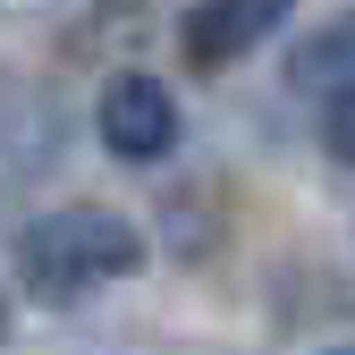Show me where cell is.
<instances>
[{"label": "cell", "instance_id": "cell-1", "mask_svg": "<svg viewBox=\"0 0 355 355\" xmlns=\"http://www.w3.org/2000/svg\"><path fill=\"white\" fill-rule=\"evenodd\" d=\"M144 271V229L127 211H102V203H60L17 229V279L42 296V304H76L110 279H136Z\"/></svg>", "mask_w": 355, "mask_h": 355}, {"label": "cell", "instance_id": "cell-2", "mask_svg": "<svg viewBox=\"0 0 355 355\" xmlns=\"http://www.w3.org/2000/svg\"><path fill=\"white\" fill-rule=\"evenodd\" d=\"M94 127H102V144H110L119 161H161V153L178 144V94H169L161 76H144V68H119V76L102 85Z\"/></svg>", "mask_w": 355, "mask_h": 355}, {"label": "cell", "instance_id": "cell-3", "mask_svg": "<svg viewBox=\"0 0 355 355\" xmlns=\"http://www.w3.org/2000/svg\"><path fill=\"white\" fill-rule=\"evenodd\" d=\"M288 9H296V0H195V9L178 17V42H187L195 68H229V60L254 51V42L279 34Z\"/></svg>", "mask_w": 355, "mask_h": 355}, {"label": "cell", "instance_id": "cell-4", "mask_svg": "<svg viewBox=\"0 0 355 355\" xmlns=\"http://www.w3.org/2000/svg\"><path fill=\"white\" fill-rule=\"evenodd\" d=\"M288 85H296V94H338V85H355V9H347V17H330L313 42H296Z\"/></svg>", "mask_w": 355, "mask_h": 355}, {"label": "cell", "instance_id": "cell-5", "mask_svg": "<svg viewBox=\"0 0 355 355\" xmlns=\"http://www.w3.org/2000/svg\"><path fill=\"white\" fill-rule=\"evenodd\" d=\"M322 144H330V161L355 169V85H338V94L322 102Z\"/></svg>", "mask_w": 355, "mask_h": 355}, {"label": "cell", "instance_id": "cell-6", "mask_svg": "<svg viewBox=\"0 0 355 355\" xmlns=\"http://www.w3.org/2000/svg\"><path fill=\"white\" fill-rule=\"evenodd\" d=\"M0 338H9V296H0Z\"/></svg>", "mask_w": 355, "mask_h": 355}, {"label": "cell", "instance_id": "cell-7", "mask_svg": "<svg viewBox=\"0 0 355 355\" xmlns=\"http://www.w3.org/2000/svg\"><path fill=\"white\" fill-rule=\"evenodd\" d=\"M338 355H355V347H338Z\"/></svg>", "mask_w": 355, "mask_h": 355}]
</instances>
